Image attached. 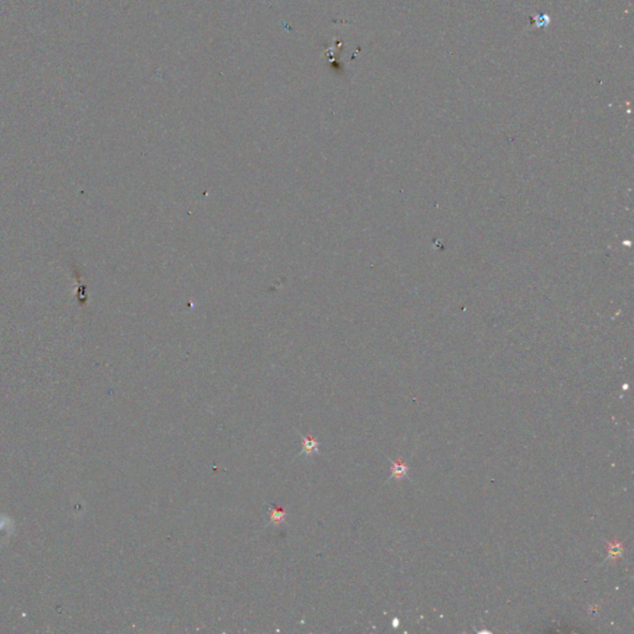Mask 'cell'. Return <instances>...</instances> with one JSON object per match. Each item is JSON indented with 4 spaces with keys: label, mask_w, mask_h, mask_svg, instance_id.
Returning a JSON list of instances; mask_svg holds the SVG:
<instances>
[{
    "label": "cell",
    "mask_w": 634,
    "mask_h": 634,
    "mask_svg": "<svg viewBox=\"0 0 634 634\" xmlns=\"http://www.w3.org/2000/svg\"><path fill=\"white\" fill-rule=\"evenodd\" d=\"M297 434L300 435V437L302 440V448L300 451L299 456L302 455V453H305L307 456H312L315 453H318V451H320V442H318L317 439H315L311 434L306 435V436L300 434L299 431H297Z\"/></svg>",
    "instance_id": "cell-1"
},
{
    "label": "cell",
    "mask_w": 634,
    "mask_h": 634,
    "mask_svg": "<svg viewBox=\"0 0 634 634\" xmlns=\"http://www.w3.org/2000/svg\"><path fill=\"white\" fill-rule=\"evenodd\" d=\"M623 554V545L618 542L617 540H613L612 542H608V559L617 560L618 557L622 556Z\"/></svg>",
    "instance_id": "cell-4"
},
{
    "label": "cell",
    "mask_w": 634,
    "mask_h": 634,
    "mask_svg": "<svg viewBox=\"0 0 634 634\" xmlns=\"http://www.w3.org/2000/svg\"><path fill=\"white\" fill-rule=\"evenodd\" d=\"M286 516H288V512H286L284 508H276V507H269V524H275L276 526H279L280 524H283L285 521Z\"/></svg>",
    "instance_id": "cell-2"
},
{
    "label": "cell",
    "mask_w": 634,
    "mask_h": 634,
    "mask_svg": "<svg viewBox=\"0 0 634 634\" xmlns=\"http://www.w3.org/2000/svg\"><path fill=\"white\" fill-rule=\"evenodd\" d=\"M391 464H393V466H391V477H395V478L400 479V478H403L406 473H408V469H409L408 466H406V464L404 463L401 460L393 461Z\"/></svg>",
    "instance_id": "cell-3"
},
{
    "label": "cell",
    "mask_w": 634,
    "mask_h": 634,
    "mask_svg": "<svg viewBox=\"0 0 634 634\" xmlns=\"http://www.w3.org/2000/svg\"><path fill=\"white\" fill-rule=\"evenodd\" d=\"M393 623H394V624H393L394 627H398V625H399V624H398V623H399V619H394V620H393Z\"/></svg>",
    "instance_id": "cell-5"
}]
</instances>
